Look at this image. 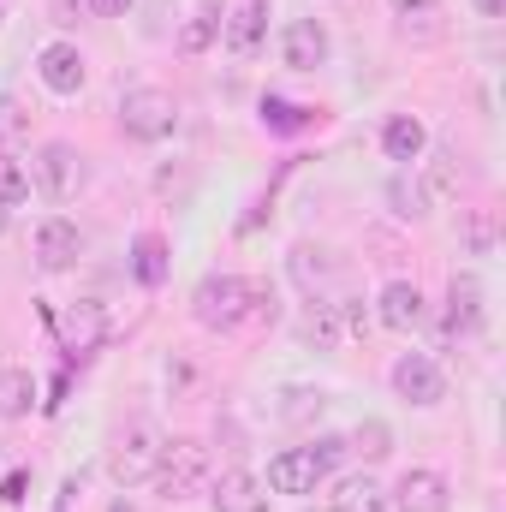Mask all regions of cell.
<instances>
[{
    "instance_id": "obj_37",
    "label": "cell",
    "mask_w": 506,
    "mask_h": 512,
    "mask_svg": "<svg viewBox=\"0 0 506 512\" xmlns=\"http://www.w3.org/2000/svg\"><path fill=\"white\" fill-rule=\"evenodd\" d=\"M6 227H12V203H0V233H6Z\"/></svg>"
},
{
    "instance_id": "obj_38",
    "label": "cell",
    "mask_w": 506,
    "mask_h": 512,
    "mask_svg": "<svg viewBox=\"0 0 506 512\" xmlns=\"http://www.w3.org/2000/svg\"><path fill=\"white\" fill-rule=\"evenodd\" d=\"M108 512H137V507H131V501H114V507H108Z\"/></svg>"
},
{
    "instance_id": "obj_36",
    "label": "cell",
    "mask_w": 506,
    "mask_h": 512,
    "mask_svg": "<svg viewBox=\"0 0 506 512\" xmlns=\"http://www.w3.org/2000/svg\"><path fill=\"white\" fill-rule=\"evenodd\" d=\"M471 6H477L483 18H506V0H471Z\"/></svg>"
},
{
    "instance_id": "obj_4",
    "label": "cell",
    "mask_w": 506,
    "mask_h": 512,
    "mask_svg": "<svg viewBox=\"0 0 506 512\" xmlns=\"http://www.w3.org/2000/svg\"><path fill=\"white\" fill-rule=\"evenodd\" d=\"M30 185L48 197V203H72L84 185H90V167L72 143H42L36 161H30Z\"/></svg>"
},
{
    "instance_id": "obj_5",
    "label": "cell",
    "mask_w": 506,
    "mask_h": 512,
    "mask_svg": "<svg viewBox=\"0 0 506 512\" xmlns=\"http://www.w3.org/2000/svg\"><path fill=\"white\" fill-rule=\"evenodd\" d=\"M155 459H161V435L149 423H131V429L114 435V447H108V477L120 489H137V483L155 477Z\"/></svg>"
},
{
    "instance_id": "obj_18",
    "label": "cell",
    "mask_w": 506,
    "mask_h": 512,
    "mask_svg": "<svg viewBox=\"0 0 506 512\" xmlns=\"http://www.w3.org/2000/svg\"><path fill=\"white\" fill-rule=\"evenodd\" d=\"M381 149H387V161H399V167H411L423 149H429V131L417 114H393L387 126H381Z\"/></svg>"
},
{
    "instance_id": "obj_26",
    "label": "cell",
    "mask_w": 506,
    "mask_h": 512,
    "mask_svg": "<svg viewBox=\"0 0 506 512\" xmlns=\"http://www.w3.org/2000/svg\"><path fill=\"white\" fill-rule=\"evenodd\" d=\"M459 239H465V251H471V256H489V251H495V239H501V221H495V209H465V221H459Z\"/></svg>"
},
{
    "instance_id": "obj_10",
    "label": "cell",
    "mask_w": 506,
    "mask_h": 512,
    "mask_svg": "<svg viewBox=\"0 0 506 512\" xmlns=\"http://www.w3.org/2000/svg\"><path fill=\"white\" fill-rule=\"evenodd\" d=\"M78 256H84V233H78L66 215H48V221L36 227V268H42V274H66Z\"/></svg>"
},
{
    "instance_id": "obj_15",
    "label": "cell",
    "mask_w": 506,
    "mask_h": 512,
    "mask_svg": "<svg viewBox=\"0 0 506 512\" xmlns=\"http://www.w3.org/2000/svg\"><path fill=\"white\" fill-rule=\"evenodd\" d=\"M262 36H268V0H245V6L227 12V24H221V42H227V54H239V60H251L256 48H262Z\"/></svg>"
},
{
    "instance_id": "obj_17",
    "label": "cell",
    "mask_w": 506,
    "mask_h": 512,
    "mask_svg": "<svg viewBox=\"0 0 506 512\" xmlns=\"http://www.w3.org/2000/svg\"><path fill=\"white\" fill-rule=\"evenodd\" d=\"M483 328V286L471 274H453L447 286V334H477Z\"/></svg>"
},
{
    "instance_id": "obj_20",
    "label": "cell",
    "mask_w": 506,
    "mask_h": 512,
    "mask_svg": "<svg viewBox=\"0 0 506 512\" xmlns=\"http://www.w3.org/2000/svg\"><path fill=\"white\" fill-rule=\"evenodd\" d=\"M221 24H227V12H221L215 0H197V12L179 24V54H203V48H215V42H221Z\"/></svg>"
},
{
    "instance_id": "obj_8",
    "label": "cell",
    "mask_w": 506,
    "mask_h": 512,
    "mask_svg": "<svg viewBox=\"0 0 506 512\" xmlns=\"http://www.w3.org/2000/svg\"><path fill=\"white\" fill-rule=\"evenodd\" d=\"M393 512H453V483L441 471L417 465L393 483Z\"/></svg>"
},
{
    "instance_id": "obj_24",
    "label": "cell",
    "mask_w": 506,
    "mask_h": 512,
    "mask_svg": "<svg viewBox=\"0 0 506 512\" xmlns=\"http://www.w3.org/2000/svg\"><path fill=\"white\" fill-rule=\"evenodd\" d=\"M131 274H137L143 286H161V280H167V239H161V233H137V245H131Z\"/></svg>"
},
{
    "instance_id": "obj_16",
    "label": "cell",
    "mask_w": 506,
    "mask_h": 512,
    "mask_svg": "<svg viewBox=\"0 0 506 512\" xmlns=\"http://www.w3.org/2000/svg\"><path fill=\"white\" fill-rule=\"evenodd\" d=\"M298 334H304V346H316V352H340V346H346V316H340V304L310 298V310H304Z\"/></svg>"
},
{
    "instance_id": "obj_13",
    "label": "cell",
    "mask_w": 506,
    "mask_h": 512,
    "mask_svg": "<svg viewBox=\"0 0 506 512\" xmlns=\"http://www.w3.org/2000/svg\"><path fill=\"white\" fill-rule=\"evenodd\" d=\"M54 328H60V346L84 358V352H96V346H102V334H108V316H102V304H96V298H84V304L60 310V322H54Z\"/></svg>"
},
{
    "instance_id": "obj_9",
    "label": "cell",
    "mask_w": 506,
    "mask_h": 512,
    "mask_svg": "<svg viewBox=\"0 0 506 512\" xmlns=\"http://www.w3.org/2000/svg\"><path fill=\"white\" fill-rule=\"evenodd\" d=\"M322 483H328V471L316 465L310 447H286V453L268 459V489L274 495H316Z\"/></svg>"
},
{
    "instance_id": "obj_2",
    "label": "cell",
    "mask_w": 506,
    "mask_h": 512,
    "mask_svg": "<svg viewBox=\"0 0 506 512\" xmlns=\"http://www.w3.org/2000/svg\"><path fill=\"white\" fill-rule=\"evenodd\" d=\"M155 495L161 501H191L203 483H209V447L179 435V441H161V459H155Z\"/></svg>"
},
{
    "instance_id": "obj_11",
    "label": "cell",
    "mask_w": 506,
    "mask_h": 512,
    "mask_svg": "<svg viewBox=\"0 0 506 512\" xmlns=\"http://www.w3.org/2000/svg\"><path fill=\"white\" fill-rule=\"evenodd\" d=\"M36 78H42L54 96H78L84 78H90V66H84V54H78L72 42H48V48L36 54Z\"/></svg>"
},
{
    "instance_id": "obj_27",
    "label": "cell",
    "mask_w": 506,
    "mask_h": 512,
    "mask_svg": "<svg viewBox=\"0 0 506 512\" xmlns=\"http://www.w3.org/2000/svg\"><path fill=\"white\" fill-rule=\"evenodd\" d=\"M429 197H459V149H435L429 155V185H423Z\"/></svg>"
},
{
    "instance_id": "obj_29",
    "label": "cell",
    "mask_w": 506,
    "mask_h": 512,
    "mask_svg": "<svg viewBox=\"0 0 506 512\" xmlns=\"http://www.w3.org/2000/svg\"><path fill=\"white\" fill-rule=\"evenodd\" d=\"M322 405H328V393H310V387H286V393H280V417H286V423H304V417H316Z\"/></svg>"
},
{
    "instance_id": "obj_3",
    "label": "cell",
    "mask_w": 506,
    "mask_h": 512,
    "mask_svg": "<svg viewBox=\"0 0 506 512\" xmlns=\"http://www.w3.org/2000/svg\"><path fill=\"white\" fill-rule=\"evenodd\" d=\"M120 131L131 143H167L179 131V102L167 90H126L120 96Z\"/></svg>"
},
{
    "instance_id": "obj_32",
    "label": "cell",
    "mask_w": 506,
    "mask_h": 512,
    "mask_svg": "<svg viewBox=\"0 0 506 512\" xmlns=\"http://www.w3.org/2000/svg\"><path fill=\"white\" fill-rule=\"evenodd\" d=\"M310 453H316V465H322V471H340V465L352 459L346 435H316V441H310Z\"/></svg>"
},
{
    "instance_id": "obj_6",
    "label": "cell",
    "mask_w": 506,
    "mask_h": 512,
    "mask_svg": "<svg viewBox=\"0 0 506 512\" xmlns=\"http://www.w3.org/2000/svg\"><path fill=\"white\" fill-rule=\"evenodd\" d=\"M393 393L405 399V405H441L447 399V370L429 358V352H405L399 364H393Z\"/></svg>"
},
{
    "instance_id": "obj_21",
    "label": "cell",
    "mask_w": 506,
    "mask_h": 512,
    "mask_svg": "<svg viewBox=\"0 0 506 512\" xmlns=\"http://www.w3.org/2000/svg\"><path fill=\"white\" fill-rule=\"evenodd\" d=\"M387 203H393V215L399 221H429V191H423V179H411V167H399L393 179H387Z\"/></svg>"
},
{
    "instance_id": "obj_35",
    "label": "cell",
    "mask_w": 506,
    "mask_h": 512,
    "mask_svg": "<svg viewBox=\"0 0 506 512\" xmlns=\"http://www.w3.org/2000/svg\"><path fill=\"white\" fill-rule=\"evenodd\" d=\"M90 6H96L102 18H126V12H131V6H137V0H90Z\"/></svg>"
},
{
    "instance_id": "obj_22",
    "label": "cell",
    "mask_w": 506,
    "mask_h": 512,
    "mask_svg": "<svg viewBox=\"0 0 506 512\" xmlns=\"http://www.w3.org/2000/svg\"><path fill=\"white\" fill-rule=\"evenodd\" d=\"M36 411V376L30 370H0V423H18Z\"/></svg>"
},
{
    "instance_id": "obj_28",
    "label": "cell",
    "mask_w": 506,
    "mask_h": 512,
    "mask_svg": "<svg viewBox=\"0 0 506 512\" xmlns=\"http://www.w3.org/2000/svg\"><path fill=\"white\" fill-rule=\"evenodd\" d=\"M36 185H30V167L12 155V149H0V203H24Z\"/></svg>"
},
{
    "instance_id": "obj_31",
    "label": "cell",
    "mask_w": 506,
    "mask_h": 512,
    "mask_svg": "<svg viewBox=\"0 0 506 512\" xmlns=\"http://www.w3.org/2000/svg\"><path fill=\"white\" fill-rule=\"evenodd\" d=\"M24 137H30V114L12 96H0V149H18Z\"/></svg>"
},
{
    "instance_id": "obj_34",
    "label": "cell",
    "mask_w": 506,
    "mask_h": 512,
    "mask_svg": "<svg viewBox=\"0 0 506 512\" xmlns=\"http://www.w3.org/2000/svg\"><path fill=\"white\" fill-rule=\"evenodd\" d=\"M84 6H90V0H54V24H78Z\"/></svg>"
},
{
    "instance_id": "obj_14",
    "label": "cell",
    "mask_w": 506,
    "mask_h": 512,
    "mask_svg": "<svg viewBox=\"0 0 506 512\" xmlns=\"http://www.w3.org/2000/svg\"><path fill=\"white\" fill-rule=\"evenodd\" d=\"M292 280L304 286V298H328V286H334V274H340V262H334V251L328 245H292Z\"/></svg>"
},
{
    "instance_id": "obj_7",
    "label": "cell",
    "mask_w": 506,
    "mask_h": 512,
    "mask_svg": "<svg viewBox=\"0 0 506 512\" xmlns=\"http://www.w3.org/2000/svg\"><path fill=\"white\" fill-rule=\"evenodd\" d=\"M328 54H334V36H328L322 18H292V24L280 30V60H286L292 72H322Z\"/></svg>"
},
{
    "instance_id": "obj_25",
    "label": "cell",
    "mask_w": 506,
    "mask_h": 512,
    "mask_svg": "<svg viewBox=\"0 0 506 512\" xmlns=\"http://www.w3.org/2000/svg\"><path fill=\"white\" fill-rule=\"evenodd\" d=\"M346 447H352V453H358L364 465H381V459L393 453V429H387L381 417H364V423H358V429L346 435Z\"/></svg>"
},
{
    "instance_id": "obj_33",
    "label": "cell",
    "mask_w": 506,
    "mask_h": 512,
    "mask_svg": "<svg viewBox=\"0 0 506 512\" xmlns=\"http://www.w3.org/2000/svg\"><path fill=\"white\" fill-rule=\"evenodd\" d=\"M387 6H393L399 18H423V12H435L441 0H387Z\"/></svg>"
},
{
    "instance_id": "obj_30",
    "label": "cell",
    "mask_w": 506,
    "mask_h": 512,
    "mask_svg": "<svg viewBox=\"0 0 506 512\" xmlns=\"http://www.w3.org/2000/svg\"><path fill=\"white\" fill-rule=\"evenodd\" d=\"M262 126H274V131H304V126H310V108H292V102L268 96V102H262Z\"/></svg>"
},
{
    "instance_id": "obj_1",
    "label": "cell",
    "mask_w": 506,
    "mask_h": 512,
    "mask_svg": "<svg viewBox=\"0 0 506 512\" xmlns=\"http://www.w3.org/2000/svg\"><path fill=\"white\" fill-rule=\"evenodd\" d=\"M191 316L209 334H233L245 322H274L280 316V298H274V286L245 280V274H203L197 292H191Z\"/></svg>"
},
{
    "instance_id": "obj_19",
    "label": "cell",
    "mask_w": 506,
    "mask_h": 512,
    "mask_svg": "<svg viewBox=\"0 0 506 512\" xmlns=\"http://www.w3.org/2000/svg\"><path fill=\"white\" fill-rule=\"evenodd\" d=\"M215 512H268V495L251 471H221L215 483Z\"/></svg>"
},
{
    "instance_id": "obj_23",
    "label": "cell",
    "mask_w": 506,
    "mask_h": 512,
    "mask_svg": "<svg viewBox=\"0 0 506 512\" xmlns=\"http://www.w3.org/2000/svg\"><path fill=\"white\" fill-rule=\"evenodd\" d=\"M328 512H387V495H381L370 477H340Z\"/></svg>"
},
{
    "instance_id": "obj_12",
    "label": "cell",
    "mask_w": 506,
    "mask_h": 512,
    "mask_svg": "<svg viewBox=\"0 0 506 512\" xmlns=\"http://www.w3.org/2000/svg\"><path fill=\"white\" fill-rule=\"evenodd\" d=\"M423 292L411 286V280H387L376 298V322L381 328H393V334H411V328H423Z\"/></svg>"
}]
</instances>
